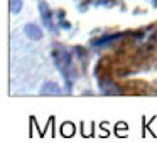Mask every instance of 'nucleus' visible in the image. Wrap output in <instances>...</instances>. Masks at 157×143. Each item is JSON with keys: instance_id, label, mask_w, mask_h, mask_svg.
Segmentation results:
<instances>
[{"instance_id": "f257e3e1", "label": "nucleus", "mask_w": 157, "mask_h": 143, "mask_svg": "<svg viewBox=\"0 0 157 143\" xmlns=\"http://www.w3.org/2000/svg\"><path fill=\"white\" fill-rule=\"evenodd\" d=\"M52 59H54V64L58 66L59 72L63 74V78L66 79L68 84H71L73 79L76 78V69L73 66V61H71V56L68 54V51L59 46H56L52 49Z\"/></svg>"}, {"instance_id": "0eeeda50", "label": "nucleus", "mask_w": 157, "mask_h": 143, "mask_svg": "<svg viewBox=\"0 0 157 143\" xmlns=\"http://www.w3.org/2000/svg\"><path fill=\"white\" fill-rule=\"evenodd\" d=\"M150 4H152L154 7H157V0H150Z\"/></svg>"}, {"instance_id": "20e7f679", "label": "nucleus", "mask_w": 157, "mask_h": 143, "mask_svg": "<svg viewBox=\"0 0 157 143\" xmlns=\"http://www.w3.org/2000/svg\"><path fill=\"white\" fill-rule=\"evenodd\" d=\"M59 94L61 93V89H59V86L56 84V82H46L44 86L41 88V94Z\"/></svg>"}, {"instance_id": "f03ea898", "label": "nucleus", "mask_w": 157, "mask_h": 143, "mask_svg": "<svg viewBox=\"0 0 157 143\" xmlns=\"http://www.w3.org/2000/svg\"><path fill=\"white\" fill-rule=\"evenodd\" d=\"M39 10H41V19L44 22V25L51 31H54V24H52V15H51V10H49L48 4H46L44 0L39 2Z\"/></svg>"}, {"instance_id": "39448f33", "label": "nucleus", "mask_w": 157, "mask_h": 143, "mask_svg": "<svg viewBox=\"0 0 157 143\" xmlns=\"http://www.w3.org/2000/svg\"><path fill=\"white\" fill-rule=\"evenodd\" d=\"M118 37H122V35H120V34L105 35V37H100V39H96V41H93V46H95V47H98V46H106L108 42H112L113 39H118Z\"/></svg>"}, {"instance_id": "7ed1b4c3", "label": "nucleus", "mask_w": 157, "mask_h": 143, "mask_svg": "<svg viewBox=\"0 0 157 143\" xmlns=\"http://www.w3.org/2000/svg\"><path fill=\"white\" fill-rule=\"evenodd\" d=\"M24 32L29 39H32V41H41L42 39V31H41V27H37L36 24H25Z\"/></svg>"}, {"instance_id": "423d86ee", "label": "nucleus", "mask_w": 157, "mask_h": 143, "mask_svg": "<svg viewBox=\"0 0 157 143\" xmlns=\"http://www.w3.org/2000/svg\"><path fill=\"white\" fill-rule=\"evenodd\" d=\"M22 10V0H10V12L12 14H19Z\"/></svg>"}]
</instances>
